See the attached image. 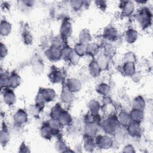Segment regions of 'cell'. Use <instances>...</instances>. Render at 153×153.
<instances>
[{"instance_id":"cell-15","label":"cell","mask_w":153,"mask_h":153,"mask_svg":"<svg viewBox=\"0 0 153 153\" xmlns=\"http://www.w3.org/2000/svg\"><path fill=\"white\" fill-rule=\"evenodd\" d=\"M49 79L53 83H59L61 82L62 78H63V74H62L60 71L59 70H53L50 73L49 75Z\"/></svg>"},{"instance_id":"cell-31","label":"cell","mask_w":153,"mask_h":153,"mask_svg":"<svg viewBox=\"0 0 153 153\" xmlns=\"http://www.w3.org/2000/svg\"><path fill=\"white\" fill-rule=\"evenodd\" d=\"M89 108H90V111L93 114L97 115V112L100 109V105L97 101H95L93 100L90 102Z\"/></svg>"},{"instance_id":"cell-25","label":"cell","mask_w":153,"mask_h":153,"mask_svg":"<svg viewBox=\"0 0 153 153\" xmlns=\"http://www.w3.org/2000/svg\"><path fill=\"white\" fill-rule=\"evenodd\" d=\"M79 42L84 44H88L89 41H90L91 36L90 35V33L87 30H82L79 34Z\"/></svg>"},{"instance_id":"cell-6","label":"cell","mask_w":153,"mask_h":153,"mask_svg":"<svg viewBox=\"0 0 153 153\" xmlns=\"http://www.w3.org/2000/svg\"><path fill=\"white\" fill-rule=\"evenodd\" d=\"M127 131L129 134L132 136L137 137L141 134L142 133V128L139 124V123L136 122L130 123L128 126Z\"/></svg>"},{"instance_id":"cell-13","label":"cell","mask_w":153,"mask_h":153,"mask_svg":"<svg viewBox=\"0 0 153 153\" xmlns=\"http://www.w3.org/2000/svg\"><path fill=\"white\" fill-rule=\"evenodd\" d=\"M129 114L131 120L134 121V122H136L138 123L142 121L144 118V113L143 111L142 110L133 109V110Z\"/></svg>"},{"instance_id":"cell-3","label":"cell","mask_w":153,"mask_h":153,"mask_svg":"<svg viewBox=\"0 0 153 153\" xmlns=\"http://www.w3.org/2000/svg\"><path fill=\"white\" fill-rule=\"evenodd\" d=\"M61 50L59 46L52 45L45 51V55L51 61H58L61 59Z\"/></svg>"},{"instance_id":"cell-27","label":"cell","mask_w":153,"mask_h":153,"mask_svg":"<svg viewBox=\"0 0 153 153\" xmlns=\"http://www.w3.org/2000/svg\"><path fill=\"white\" fill-rule=\"evenodd\" d=\"M98 51H99V47L97 44L90 43L87 45L86 54H88L90 56L94 57L98 53Z\"/></svg>"},{"instance_id":"cell-24","label":"cell","mask_w":153,"mask_h":153,"mask_svg":"<svg viewBox=\"0 0 153 153\" xmlns=\"http://www.w3.org/2000/svg\"><path fill=\"white\" fill-rule=\"evenodd\" d=\"M74 51L78 56H82L86 54L87 45L79 42L75 45Z\"/></svg>"},{"instance_id":"cell-32","label":"cell","mask_w":153,"mask_h":153,"mask_svg":"<svg viewBox=\"0 0 153 153\" xmlns=\"http://www.w3.org/2000/svg\"><path fill=\"white\" fill-rule=\"evenodd\" d=\"M23 39L25 44H31L32 41V36L31 33L28 30H25L23 33Z\"/></svg>"},{"instance_id":"cell-20","label":"cell","mask_w":153,"mask_h":153,"mask_svg":"<svg viewBox=\"0 0 153 153\" xmlns=\"http://www.w3.org/2000/svg\"><path fill=\"white\" fill-rule=\"evenodd\" d=\"M137 37H138V34L135 30L130 29H128L126 33L125 38L126 41L129 44H132L137 39Z\"/></svg>"},{"instance_id":"cell-12","label":"cell","mask_w":153,"mask_h":153,"mask_svg":"<svg viewBox=\"0 0 153 153\" xmlns=\"http://www.w3.org/2000/svg\"><path fill=\"white\" fill-rule=\"evenodd\" d=\"M88 71L90 75L93 77H97L100 74L101 68L98 65L97 61L93 60L88 66Z\"/></svg>"},{"instance_id":"cell-35","label":"cell","mask_w":153,"mask_h":153,"mask_svg":"<svg viewBox=\"0 0 153 153\" xmlns=\"http://www.w3.org/2000/svg\"><path fill=\"white\" fill-rule=\"evenodd\" d=\"M35 64H36V65H35V66H33V67H34V68H36V67H38V62H36V63ZM42 66V65L41 63H39V65H38V66ZM40 68V69H41V68Z\"/></svg>"},{"instance_id":"cell-17","label":"cell","mask_w":153,"mask_h":153,"mask_svg":"<svg viewBox=\"0 0 153 153\" xmlns=\"http://www.w3.org/2000/svg\"><path fill=\"white\" fill-rule=\"evenodd\" d=\"M40 133L41 136L45 138V139H50L51 137V136L54 134H53V131L51 128V127L50 126L49 124H44L42 127L41 128V130H40Z\"/></svg>"},{"instance_id":"cell-19","label":"cell","mask_w":153,"mask_h":153,"mask_svg":"<svg viewBox=\"0 0 153 153\" xmlns=\"http://www.w3.org/2000/svg\"><path fill=\"white\" fill-rule=\"evenodd\" d=\"M145 106H146V103H145V100L142 96H137L134 99L133 103V109L143 111V109L145 108Z\"/></svg>"},{"instance_id":"cell-10","label":"cell","mask_w":153,"mask_h":153,"mask_svg":"<svg viewBox=\"0 0 153 153\" xmlns=\"http://www.w3.org/2000/svg\"><path fill=\"white\" fill-rule=\"evenodd\" d=\"M60 32L62 36L65 38L69 37L72 33V26L68 22L63 23L60 29Z\"/></svg>"},{"instance_id":"cell-11","label":"cell","mask_w":153,"mask_h":153,"mask_svg":"<svg viewBox=\"0 0 153 153\" xmlns=\"http://www.w3.org/2000/svg\"><path fill=\"white\" fill-rule=\"evenodd\" d=\"M57 121L59 123L60 125L68 126L72 123V118L70 114L68 112L62 111Z\"/></svg>"},{"instance_id":"cell-30","label":"cell","mask_w":153,"mask_h":153,"mask_svg":"<svg viewBox=\"0 0 153 153\" xmlns=\"http://www.w3.org/2000/svg\"><path fill=\"white\" fill-rule=\"evenodd\" d=\"M96 90L99 94L106 96V94H108L109 91V85H107L106 84L101 83L98 85H97Z\"/></svg>"},{"instance_id":"cell-28","label":"cell","mask_w":153,"mask_h":153,"mask_svg":"<svg viewBox=\"0 0 153 153\" xmlns=\"http://www.w3.org/2000/svg\"><path fill=\"white\" fill-rule=\"evenodd\" d=\"M11 30V26L10 23L7 22V21H4L1 22V33L2 35L7 36L8 35Z\"/></svg>"},{"instance_id":"cell-4","label":"cell","mask_w":153,"mask_h":153,"mask_svg":"<svg viewBox=\"0 0 153 153\" xmlns=\"http://www.w3.org/2000/svg\"><path fill=\"white\" fill-rule=\"evenodd\" d=\"M96 146L101 149H108L112 145V140L108 136H99L95 140Z\"/></svg>"},{"instance_id":"cell-2","label":"cell","mask_w":153,"mask_h":153,"mask_svg":"<svg viewBox=\"0 0 153 153\" xmlns=\"http://www.w3.org/2000/svg\"><path fill=\"white\" fill-rule=\"evenodd\" d=\"M118 124L119 122L117 118L114 117L109 118L103 123V128L106 133H112L118 128Z\"/></svg>"},{"instance_id":"cell-5","label":"cell","mask_w":153,"mask_h":153,"mask_svg":"<svg viewBox=\"0 0 153 153\" xmlns=\"http://www.w3.org/2000/svg\"><path fill=\"white\" fill-rule=\"evenodd\" d=\"M121 10L124 16H129L134 10V4L131 1H123L121 2Z\"/></svg>"},{"instance_id":"cell-33","label":"cell","mask_w":153,"mask_h":153,"mask_svg":"<svg viewBox=\"0 0 153 153\" xmlns=\"http://www.w3.org/2000/svg\"><path fill=\"white\" fill-rule=\"evenodd\" d=\"M84 2L80 1H74L71 2V5L72 8H74L75 10H78L82 5H83Z\"/></svg>"},{"instance_id":"cell-34","label":"cell","mask_w":153,"mask_h":153,"mask_svg":"<svg viewBox=\"0 0 153 153\" xmlns=\"http://www.w3.org/2000/svg\"><path fill=\"white\" fill-rule=\"evenodd\" d=\"M1 57L3 58L4 56H6V55L7 54L8 51H7V48L6 47L5 45H4V44H1Z\"/></svg>"},{"instance_id":"cell-22","label":"cell","mask_w":153,"mask_h":153,"mask_svg":"<svg viewBox=\"0 0 153 153\" xmlns=\"http://www.w3.org/2000/svg\"><path fill=\"white\" fill-rule=\"evenodd\" d=\"M73 98H74L73 93L71 92L70 90H69L67 87L65 88L62 92L61 99H62V101H63V102L69 103L73 100Z\"/></svg>"},{"instance_id":"cell-1","label":"cell","mask_w":153,"mask_h":153,"mask_svg":"<svg viewBox=\"0 0 153 153\" xmlns=\"http://www.w3.org/2000/svg\"><path fill=\"white\" fill-rule=\"evenodd\" d=\"M136 20L143 29L149 27L152 23V13L149 8H141L136 15Z\"/></svg>"},{"instance_id":"cell-9","label":"cell","mask_w":153,"mask_h":153,"mask_svg":"<svg viewBox=\"0 0 153 153\" xmlns=\"http://www.w3.org/2000/svg\"><path fill=\"white\" fill-rule=\"evenodd\" d=\"M67 88L72 93L79 91L81 88V83L77 79L71 78L68 81Z\"/></svg>"},{"instance_id":"cell-23","label":"cell","mask_w":153,"mask_h":153,"mask_svg":"<svg viewBox=\"0 0 153 153\" xmlns=\"http://www.w3.org/2000/svg\"><path fill=\"white\" fill-rule=\"evenodd\" d=\"M97 126L96 123H88L85 127V134L88 136H92L93 135L95 134L97 131Z\"/></svg>"},{"instance_id":"cell-16","label":"cell","mask_w":153,"mask_h":153,"mask_svg":"<svg viewBox=\"0 0 153 153\" xmlns=\"http://www.w3.org/2000/svg\"><path fill=\"white\" fill-rule=\"evenodd\" d=\"M117 119L119 124H121V125L124 126H127L130 123L131 120L130 114L125 112H121L119 114Z\"/></svg>"},{"instance_id":"cell-29","label":"cell","mask_w":153,"mask_h":153,"mask_svg":"<svg viewBox=\"0 0 153 153\" xmlns=\"http://www.w3.org/2000/svg\"><path fill=\"white\" fill-rule=\"evenodd\" d=\"M105 37L109 40H114L117 35L116 30L113 27H108L105 31Z\"/></svg>"},{"instance_id":"cell-7","label":"cell","mask_w":153,"mask_h":153,"mask_svg":"<svg viewBox=\"0 0 153 153\" xmlns=\"http://www.w3.org/2000/svg\"><path fill=\"white\" fill-rule=\"evenodd\" d=\"M27 120V113L22 109H19L14 115V120L18 124H25Z\"/></svg>"},{"instance_id":"cell-8","label":"cell","mask_w":153,"mask_h":153,"mask_svg":"<svg viewBox=\"0 0 153 153\" xmlns=\"http://www.w3.org/2000/svg\"><path fill=\"white\" fill-rule=\"evenodd\" d=\"M39 93L41 94L45 102L53 101L56 97V93L54 90L51 88H44Z\"/></svg>"},{"instance_id":"cell-26","label":"cell","mask_w":153,"mask_h":153,"mask_svg":"<svg viewBox=\"0 0 153 153\" xmlns=\"http://www.w3.org/2000/svg\"><path fill=\"white\" fill-rule=\"evenodd\" d=\"M91 139V136L88 135H86L84 138V145L85 149H90L91 151V149H94L96 146L95 142H94Z\"/></svg>"},{"instance_id":"cell-14","label":"cell","mask_w":153,"mask_h":153,"mask_svg":"<svg viewBox=\"0 0 153 153\" xmlns=\"http://www.w3.org/2000/svg\"><path fill=\"white\" fill-rule=\"evenodd\" d=\"M3 97L5 103L8 105H12L16 102V95L11 90H5Z\"/></svg>"},{"instance_id":"cell-21","label":"cell","mask_w":153,"mask_h":153,"mask_svg":"<svg viewBox=\"0 0 153 153\" xmlns=\"http://www.w3.org/2000/svg\"><path fill=\"white\" fill-rule=\"evenodd\" d=\"M21 81V78L19 75L17 74H13L8 78V84L10 87L12 88H16L20 85Z\"/></svg>"},{"instance_id":"cell-18","label":"cell","mask_w":153,"mask_h":153,"mask_svg":"<svg viewBox=\"0 0 153 153\" xmlns=\"http://www.w3.org/2000/svg\"><path fill=\"white\" fill-rule=\"evenodd\" d=\"M123 72L127 76L134 75L135 72V65L134 62H126L123 65Z\"/></svg>"}]
</instances>
